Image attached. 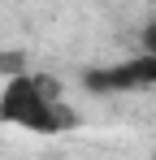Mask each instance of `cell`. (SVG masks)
<instances>
[{
	"instance_id": "obj_4",
	"label": "cell",
	"mask_w": 156,
	"mask_h": 160,
	"mask_svg": "<svg viewBox=\"0 0 156 160\" xmlns=\"http://www.w3.org/2000/svg\"><path fill=\"white\" fill-rule=\"evenodd\" d=\"M139 39H143V52H152V56H156V22H148Z\"/></svg>"
},
{
	"instance_id": "obj_5",
	"label": "cell",
	"mask_w": 156,
	"mask_h": 160,
	"mask_svg": "<svg viewBox=\"0 0 156 160\" xmlns=\"http://www.w3.org/2000/svg\"><path fill=\"white\" fill-rule=\"evenodd\" d=\"M152 160H156V156H152Z\"/></svg>"
},
{
	"instance_id": "obj_2",
	"label": "cell",
	"mask_w": 156,
	"mask_h": 160,
	"mask_svg": "<svg viewBox=\"0 0 156 160\" xmlns=\"http://www.w3.org/2000/svg\"><path fill=\"white\" fill-rule=\"evenodd\" d=\"M82 87L91 95H126V91H148L156 87V56L139 52L130 61H113V65H96L82 74Z\"/></svg>"
},
{
	"instance_id": "obj_3",
	"label": "cell",
	"mask_w": 156,
	"mask_h": 160,
	"mask_svg": "<svg viewBox=\"0 0 156 160\" xmlns=\"http://www.w3.org/2000/svg\"><path fill=\"white\" fill-rule=\"evenodd\" d=\"M0 74H26V52H0Z\"/></svg>"
},
{
	"instance_id": "obj_1",
	"label": "cell",
	"mask_w": 156,
	"mask_h": 160,
	"mask_svg": "<svg viewBox=\"0 0 156 160\" xmlns=\"http://www.w3.org/2000/svg\"><path fill=\"white\" fill-rule=\"evenodd\" d=\"M0 121L30 134H65L74 126V112L61 100V87L48 74H13L0 87Z\"/></svg>"
}]
</instances>
